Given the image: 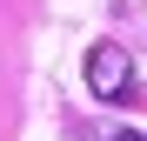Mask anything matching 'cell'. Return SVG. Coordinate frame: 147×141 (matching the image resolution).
<instances>
[{
    "label": "cell",
    "instance_id": "obj_2",
    "mask_svg": "<svg viewBox=\"0 0 147 141\" xmlns=\"http://www.w3.org/2000/svg\"><path fill=\"white\" fill-rule=\"evenodd\" d=\"M107 141H147V134H107Z\"/></svg>",
    "mask_w": 147,
    "mask_h": 141
},
{
    "label": "cell",
    "instance_id": "obj_1",
    "mask_svg": "<svg viewBox=\"0 0 147 141\" xmlns=\"http://www.w3.org/2000/svg\"><path fill=\"white\" fill-rule=\"evenodd\" d=\"M87 87H94V101H127V87H134L127 47H114V40L94 47V54H87Z\"/></svg>",
    "mask_w": 147,
    "mask_h": 141
}]
</instances>
